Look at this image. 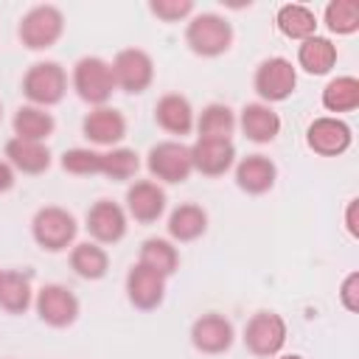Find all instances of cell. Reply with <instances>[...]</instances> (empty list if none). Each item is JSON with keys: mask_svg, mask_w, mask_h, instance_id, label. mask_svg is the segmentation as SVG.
I'll list each match as a JSON object with an SVG mask.
<instances>
[{"mask_svg": "<svg viewBox=\"0 0 359 359\" xmlns=\"http://www.w3.org/2000/svg\"><path fill=\"white\" fill-rule=\"evenodd\" d=\"M165 191L154 180H135L126 188V216L140 222V224H154L165 213Z\"/></svg>", "mask_w": 359, "mask_h": 359, "instance_id": "cell-14", "label": "cell"}, {"mask_svg": "<svg viewBox=\"0 0 359 359\" xmlns=\"http://www.w3.org/2000/svg\"><path fill=\"white\" fill-rule=\"evenodd\" d=\"M67 93V73L59 62H34L22 76V95L34 107H56Z\"/></svg>", "mask_w": 359, "mask_h": 359, "instance_id": "cell-5", "label": "cell"}, {"mask_svg": "<svg viewBox=\"0 0 359 359\" xmlns=\"http://www.w3.org/2000/svg\"><path fill=\"white\" fill-rule=\"evenodd\" d=\"M59 165L73 174V177H90V174H101V151L90 149V146H76L67 149L59 157Z\"/></svg>", "mask_w": 359, "mask_h": 359, "instance_id": "cell-33", "label": "cell"}, {"mask_svg": "<svg viewBox=\"0 0 359 359\" xmlns=\"http://www.w3.org/2000/svg\"><path fill=\"white\" fill-rule=\"evenodd\" d=\"M233 339H236V328H233V323L224 314L208 311V314L196 317L194 325H191V345L199 353L219 356V353L230 351Z\"/></svg>", "mask_w": 359, "mask_h": 359, "instance_id": "cell-13", "label": "cell"}, {"mask_svg": "<svg viewBox=\"0 0 359 359\" xmlns=\"http://www.w3.org/2000/svg\"><path fill=\"white\" fill-rule=\"evenodd\" d=\"M297 87V67L286 56H269L255 67L252 90L258 93L261 104H280Z\"/></svg>", "mask_w": 359, "mask_h": 359, "instance_id": "cell-6", "label": "cell"}, {"mask_svg": "<svg viewBox=\"0 0 359 359\" xmlns=\"http://www.w3.org/2000/svg\"><path fill=\"white\" fill-rule=\"evenodd\" d=\"M34 309H36V317L45 325H50V328H70L79 320L81 303H79V297L67 286H62V283H45L34 294Z\"/></svg>", "mask_w": 359, "mask_h": 359, "instance_id": "cell-10", "label": "cell"}, {"mask_svg": "<svg viewBox=\"0 0 359 359\" xmlns=\"http://www.w3.org/2000/svg\"><path fill=\"white\" fill-rule=\"evenodd\" d=\"M356 208H359V199H351L348 208H345V227L353 238H359V224H356Z\"/></svg>", "mask_w": 359, "mask_h": 359, "instance_id": "cell-37", "label": "cell"}, {"mask_svg": "<svg viewBox=\"0 0 359 359\" xmlns=\"http://www.w3.org/2000/svg\"><path fill=\"white\" fill-rule=\"evenodd\" d=\"M278 359H306V356H300V353H286V356H278Z\"/></svg>", "mask_w": 359, "mask_h": 359, "instance_id": "cell-38", "label": "cell"}, {"mask_svg": "<svg viewBox=\"0 0 359 359\" xmlns=\"http://www.w3.org/2000/svg\"><path fill=\"white\" fill-rule=\"evenodd\" d=\"M76 233H79L76 216L59 205H45L31 219V236H34L36 247H42L45 252H62V250L73 247Z\"/></svg>", "mask_w": 359, "mask_h": 359, "instance_id": "cell-3", "label": "cell"}, {"mask_svg": "<svg viewBox=\"0 0 359 359\" xmlns=\"http://www.w3.org/2000/svg\"><path fill=\"white\" fill-rule=\"evenodd\" d=\"M351 143H353L351 126L334 115H320L306 129V146L320 157H339L351 149Z\"/></svg>", "mask_w": 359, "mask_h": 359, "instance_id": "cell-12", "label": "cell"}, {"mask_svg": "<svg viewBox=\"0 0 359 359\" xmlns=\"http://www.w3.org/2000/svg\"><path fill=\"white\" fill-rule=\"evenodd\" d=\"M337 65V45L328 36H309L297 45V67L309 76H325Z\"/></svg>", "mask_w": 359, "mask_h": 359, "instance_id": "cell-25", "label": "cell"}, {"mask_svg": "<svg viewBox=\"0 0 359 359\" xmlns=\"http://www.w3.org/2000/svg\"><path fill=\"white\" fill-rule=\"evenodd\" d=\"M233 36L236 34H233L230 20L216 11L194 14L185 25V45L191 53H196L202 59H216V56L227 53L233 45Z\"/></svg>", "mask_w": 359, "mask_h": 359, "instance_id": "cell-1", "label": "cell"}, {"mask_svg": "<svg viewBox=\"0 0 359 359\" xmlns=\"http://www.w3.org/2000/svg\"><path fill=\"white\" fill-rule=\"evenodd\" d=\"M339 300L348 311H359V272H348L339 286Z\"/></svg>", "mask_w": 359, "mask_h": 359, "instance_id": "cell-35", "label": "cell"}, {"mask_svg": "<svg viewBox=\"0 0 359 359\" xmlns=\"http://www.w3.org/2000/svg\"><path fill=\"white\" fill-rule=\"evenodd\" d=\"M81 135L95 143V146H109L115 149L123 137H126V118L121 109L104 104V107H93L84 121H81Z\"/></svg>", "mask_w": 359, "mask_h": 359, "instance_id": "cell-15", "label": "cell"}, {"mask_svg": "<svg viewBox=\"0 0 359 359\" xmlns=\"http://www.w3.org/2000/svg\"><path fill=\"white\" fill-rule=\"evenodd\" d=\"M84 227L90 233V241H95L101 247L104 244H118L129 230V216H126L123 205H118L112 199H98L87 208Z\"/></svg>", "mask_w": 359, "mask_h": 359, "instance_id": "cell-11", "label": "cell"}, {"mask_svg": "<svg viewBox=\"0 0 359 359\" xmlns=\"http://www.w3.org/2000/svg\"><path fill=\"white\" fill-rule=\"evenodd\" d=\"M236 121H238L241 135L252 143H272L280 135V115L269 104H261V101L244 104Z\"/></svg>", "mask_w": 359, "mask_h": 359, "instance_id": "cell-20", "label": "cell"}, {"mask_svg": "<svg viewBox=\"0 0 359 359\" xmlns=\"http://www.w3.org/2000/svg\"><path fill=\"white\" fill-rule=\"evenodd\" d=\"M154 123L174 135V137H182V135H191L194 132V123H196V112L191 107V101L180 93H165L157 98L154 104Z\"/></svg>", "mask_w": 359, "mask_h": 359, "instance_id": "cell-17", "label": "cell"}, {"mask_svg": "<svg viewBox=\"0 0 359 359\" xmlns=\"http://www.w3.org/2000/svg\"><path fill=\"white\" fill-rule=\"evenodd\" d=\"M236 126H238L236 112L227 104H219V101L208 104L199 112L196 123H194V129L199 132L202 140H230L233 132H236Z\"/></svg>", "mask_w": 359, "mask_h": 359, "instance_id": "cell-28", "label": "cell"}, {"mask_svg": "<svg viewBox=\"0 0 359 359\" xmlns=\"http://www.w3.org/2000/svg\"><path fill=\"white\" fill-rule=\"evenodd\" d=\"M14 182H17V171L6 160H0V194H8L14 188Z\"/></svg>", "mask_w": 359, "mask_h": 359, "instance_id": "cell-36", "label": "cell"}, {"mask_svg": "<svg viewBox=\"0 0 359 359\" xmlns=\"http://www.w3.org/2000/svg\"><path fill=\"white\" fill-rule=\"evenodd\" d=\"M112 67V79L115 87L129 93V95H140L151 87L154 81V59L143 50V48H123L115 53V59L109 62Z\"/></svg>", "mask_w": 359, "mask_h": 359, "instance_id": "cell-9", "label": "cell"}, {"mask_svg": "<svg viewBox=\"0 0 359 359\" xmlns=\"http://www.w3.org/2000/svg\"><path fill=\"white\" fill-rule=\"evenodd\" d=\"M65 34V14L53 3L31 6L17 25V36L28 50H48Z\"/></svg>", "mask_w": 359, "mask_h": 359, "instance_id": "cell-2", "label": "cell"}, {"mask_svg": "<svg viewBox=\"0 0 359 359\" xmlns=\"http://www.w3.org/2000/svg\"><path fill=\"white\" fill-rule=\"evenodd\" d=\"M137 264L154 269V272L163 275V278H171V275L180 269V250L174 247L171 238H157V236H151V238H146V241L140 244Z\"/></svg>", "mask_w": 359, "mask_h": 359, "instance_id": "cell-29", "label": "cell"}, {"mask_svg": "<svg viewBox=\"0 0 359 359\" xmlns=\"http://www.w3.org/2000/svg\"><path fill=\"white\" fill-rule=\"evenodd\" d=\"M236 185L250 194V196H261L266 191L275 188L278 180V165L266 157V154H247L236 163Z\"/></svg>", "mask_w": 359, "mask_h": 359, "instance_id": "cell-19", "label": "cell"}, {"mask_svg": "<svg viewBox=\"0 0 359 359\" xmlns=\"http://www.w3.org/2000/svg\"><path fill=\"white\" fill-rule=\"evenodd\" d=\"M275 28L280 36L303 42L317 34V14L303 3H283L275 11Z\"/></svg>", "mask_w": 359, "mask_h": 359, "instance_id": "cell-23", "label": "cell"}, {"mask_svg": "<svg viewBox=\"0 0 359 359\" xmlns=\"http://www.w3.org/2000/svg\"><path fill=\"white\" fill-rule=\"evenodd\" d=\"M140 168V154L129 146H115L109 151H101V177L112 182H126L137 174Z\"/></svg>", "mask_w": 359, "mask_h": 359, "instance_id": "cell-31", "label": "cell"}, {"mask_svg": "<svg viewBox=\"0 0 359 359\" xmlns=\"http://www.w3.org/2000/svg\"><path fill=\"white\" fill-rule=\"evenodd\" d=\"M0 118H3V104H0Z\"/></svg>", "mask_w": 359, "mask_h": 359, "instance_id": "cell-39", "label": "cell"}, {"mask_svg": "<svg viewBox=\"0 0 359 359\" xmlns=\"http://www.w3.org/2000/svg\"><path fill=\"white\" fill-rule=\"evenodd\" d=\"M34 306L31 275L22 269H3L0 272V309L8 314H22Z\"/></svg>", "mask_w": 359, "mask_h": 359, "instance_id": "cell-24", "label": "cell"}, {"mask_svg": "<svg viewBox=\"0 0 359 359\" xmlns=\"http://www.w3.org/2000/svg\"><path fill=\"white\" fill-rule=\"evenodd\" d=\"M146 168L157 182L180 185L194 174L191 165V146L182 140H160L146 154Z\"/></svg>", "mask_w": 359, "mask_h": 359, "instance_id": "cell-7", "label": "cell"}, {"mask_svg": "<svg viewBox=\"0 0 359 359\" xmlns=\"http://www.w3.org/2000/svg\"><path fill=\"white\" fill-rule=\"evenodd\" d=\"M323 22L337 36H351L359 31V3L356 0H331L323 11Z\"/></svg>", "mask_w": 359, "mask_h": 359, "instance_id": "cell-32", "label": "cell"}, {"mask_svg": "<svg viewBox=\"0 0 359 359\" xmlns=\"http://www.w3.org/2000/svg\"><path fill=\"white\" fill-rule=\"evenodd\" d=\"M11 129H14V137L20 140H36V143H45L53 129H56V118L42 109V107H34V104H25L14 112L11 118Z\"/></svg>", "mask_w": 359, "mask_h": 359, "instance_id": "cell-26", "label": "cell"}, {"mask_svg": "<svg viewBox=\"0 0 359 359\" xmlns=\"http://www.w3.org/2000/svg\"><path fill=\"white\" fill-rule=\"evenodd\" d=\"M149 11L160 22H182L194 17V0H149Z\"/></svg>", "mask_w": 359, "mask_h": 359, "instance_id": "cell-34", "label": "cell"}, {"mask_svg": "<svg viewBox=\"0 0 359 359\" xmlns=\"http://www.w3.org/2000/svg\"><path fill=\"white\" fill-rule=\"evenodd\" d=\"M323 107L339 118V112H353L359 107V79L356 76H337L323 87L320 95Z\"/></svg>", "mask_w": 359, "mask_h": 359, "instance_id": "cell-30", "label": "cell"}, {"mask_svg": "<svg viewBox=\"0 0 359 359\" xmlns=\"http://www.w3.org/2000/svg\"><path fill=\"white\" fill-rule=\"evenodd\" d=\"M165 280L168 278L157 275L154 269H149L143 264H132L129 272H126V297H129V303L140 311H154L165 300Z\"/></svg>", "mask_w": 359, "mask_h": 359, "instance_id": "cell-16", "label": "cell"}, {"mask_svg": "<svg viewBox=\"0 0 359 359\" xmlns=\"http://www.w3.org/2000/svg\"><path fill=\"white\" fill-rule=\"evenodd\" d=\"M6 163L17 171V174H45L50 168V149L45 143H36V140H20V137H11L6 143Z\"/></svg>", "mask_w": 359, "mask_h": 359, "instance_id": "cell-21", "label": "cell"}, {"mask_svg": "<svg viewBox=\"0 0 359 359\" xmlns=\"http://www.w3.org/2000/svg\"><path fill=\"white\" fill-rule=\"evenodd\" d=\"M70 269L84 280H101L109 272V252L95 241H79L70 247Z\"/></svg>", "mask_w": 359, "mask_h": 359, "instance_id": "cell-27", "label": "cell"}, {"mask_svg": "<svg viewBox=\"0 0 359 359\" xmlns=\"http://www.w3.org/2000/svg\"><path fill=\"white\" fill-rule=\"evenodd\" d=\"M70 84H73L76 95L90 107H104L112 98V93L118 90L115 79H112V67L101 56H81L73 65Z\"/></svg>", "mask_w": 359, "mask_h": 359, "instance_id": "cell-4", "label": "cell"}, {"mask_svg": "<svg viewBox=\"0 0 359 359\" xmlns=\"http://www.w3.org/2000/svg\"><path fill=\"white\" fill-rule=\"evenodd\" d=\"M165 230H168V238L177 241V244L196 241V238H202L205 230H208V213H205L202 205L182 202V205H177V208L168 213Z\"/></svg>", "mask_w": 359, "mask_h": 359, "instance_id": "cell-22", "label": "cell"}, {"mask_svg": "<svg viewBox=\"0 0 359 359\" xmlns=\"http://www.w3.org/2000/svg\"><path fill=\"white\" fill-rule=\"evenodd\" d=\"M0 272H3V269H0Z\"/></svg>", "mask_w": 359, "mask_h": 359, "instance_id": "cell-40", "label": "cell"}, {"mask_svg": "<svg viewBox=\"0 0 359 359\" xmlns=\"http://www.w3.org/2000/svg\"><path fill=\"white\" fill-rule=\"evenodd\" d=\"M247 351L261 359H272L286 345V320L278 311H255L241 334Z\"/></svg>", "mask_w": 359, "mask_h": 359, "instance_id": "cell-8", "label": "cell"}, {"mask_svg": "<svg viewBox=\"0 0 359 359\" xmlns=\"http://www.w3.org/2000/svg\"><path fill=\"white\" fill-rule=\"evenodd\" d=\"M191 165L202 177H222L236 165V146L233 140H202L191 146Z\"/></svg>", "mask_w": 359, "mask_h": 359, "instance_id": "cell-18", "label": "cell"}]
</instances>
